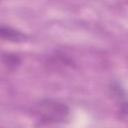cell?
<instances>
[{
  "mask_svg": "<svg viewBox=\"0 0 128 128\" xmlns=\"http://www.w3.org/2000/svg\"><path fill=\"white\" fill-rule=\"evenodd\" d=\"M31 113L39 125H55L68 119L70 109L59 100L46 98L37 102L32 107Z\"/></svg>",
  "mask_w": 128,
  "mask_h": 128,
  "instance_id": "cell-1",
  "label": "cell"
},
{
  "mask_svg": "<svg viewBox=\"0 0 128 128\" xmlns=\"http://www.w3.org/2000/svg\"><path fill=\"white\" fill-rule=\"evenodd\" d=\"M0 39L10 42H23L27 39L26 34L7 25H0Z\"/></svg>",
  "mask_w": 128,
  "mask_h": 128,
  "instance_id": "cell-2",
  "label": "cell"
},
{
  "mask_svg": "<svg viewBox=\"0 0 128 128\" xmlns=\"http://www.w3.org/2000/svg\"><path fill=\"white\" fill-rule=\"evenodd\" d=\"M109 89H110L111 95L117 101V105L120 113L123 114V117H126V96H125L124 89L118 83H113Z\"/></svg>",
  "mask_w": 128,
  "mask_h": 128,
  "instance_id": "cell-3",
  "label": "cell"
},
{
  "mask_svg": "<svg viewBox=\"0 0 128 128\" xmlns=\"http://www.w3.org/2000/svg\"><path fill=\"white\" fill-rule=\"evenodd\" d=\"M2 61L3 63L8 67V68H16L21 60L20 58L15 55V54H10V53H6V54H3L2 55Z\"/></svg>",
  "mask_w": 128,
  "mask_h": 128,
  "instance_id": "cell-4",
  "label": "cell"
}]
</instances>
